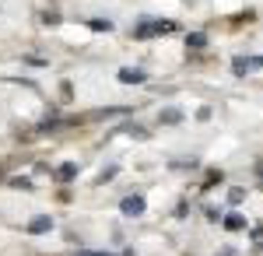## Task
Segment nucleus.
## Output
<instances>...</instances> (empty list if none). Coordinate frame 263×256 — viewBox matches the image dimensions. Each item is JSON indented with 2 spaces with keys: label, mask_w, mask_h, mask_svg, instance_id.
<instances>
[{
  "label": "nucleus",
  "mask_w": 263,
  "mask_h": 256,
  "mask_svg": "<svg viewBox=\"0 0 263 256\" xmlns=\"http://www.w3.org/2000/svg\"><path fill=\"white\" fill-rule=\"evenodd\" d=\"M57 176H60L63 182H67V179H74V176H78V165H74V161H67V165H60V169H57Z\"/></svg>",
  "instance_id": "7"
},
{
  "label": "nucleus",
  "mask_w": 263,
  "mask_h": 256,
  "mask_svg": "<svg viewBox=\"0 0 263 256\" xmlns=\"http://www.w3.org/2000/svg\"><path fill=\"white\" fill-rule=\"evenodd\" d=\"M120 81L123 84H141V81H147V74H144V70H134V67H123Z\"/></svg>",
  "instance_id": "3"
},
{
  "label": "nucleus",
  "mask_w": 263,
  "mask_h": 256,
  "mask_svg": "<svg viewBox=\"0 0 263 256\" xmlns=\"http://www.w3.org/2000/svg\"><path fill=\"white\" fill-rule=\"evenodd\" d=\"M224 228H228V232H239V228H246L242 214H228V217H224Z\"/></svg>",
  "instance_id": "6"
},
{
  "label": "nucleus",
  "mask_w": 263,
  "mask_h": 256,
  "mask_svg": "<svg viewBox=\"0 0 263 256\" xmlns=\"http://www.w3.org/2000/svg\"><path fill=\"white\" fill-rule=\"evenodd\" d=\"M120 211H123L126 217H137V214H144V197H126V200L120 204Z\"/></svg>",
  "instance_id": "2"
},
{
  "label": "nucleus",
  "mask_w": 263,
  "mask_h": 256,
  "mask_svg": "<svg viewBox=\"0 0 263 256\" xmlns=\"http://www.w3.org/2000/svg\"><path fill=\"white\" fill-rule=\"evenodd\" d=\"M162 123H168V126H172V123H182V109H165Z\"/></svg>",
  "instance_id": "8"
},
{
  "label": "nucleus",
  "mask_w": 263,
  "mask_h": 256,
  "mask_svg": "<svg viewBox=\"0 0 263 256\" xmlns=\"http://www.w3.org/2000/svg\"><path fill=\"white\" fill-rule=\"evenodd\" d=\"M253 239H256V242L263 246V228H256V232H253Z\"/></svg>",
  "instance_id": "11"
},
{
  "label": "nucleus",
  "mask_w": 263,
  "mask_h": 256,
  "mask_svg": "<svg viewBox=\"0 0 263 256\" xmlns=\"http://www.w3.org/2000/svg\"><path fill=\"white\" fill-rule=\"evenodd\" d=\"M168 32H176V21H144L137 25V39H151V35H168Z\"/></svg>",
  "instance_id": "1"
},
{
  "label": "nucleus",
  "mask_w": 263,
  "mask_h": 256,
  "mask_svg": "<svg viewBox=\"0 0 263 256\" xmlns=\"http://www.w3.org/2000/svg\"><path fill=\"white\" fill-rule=\"evenodd\" d=\"M256 67H263V57H256Z\"/></svg>",
  "instance_id": "12"
},
{
  "label": "nucleus",
  "mask_w": 263,
  "mask_h": 256,
  "mask_svg": "<svg viewBox=\"0 0 263 256\" xmlns=\"http://www.w3.org/2000/svg\"><path fill=\"white\" fill-rule=\"evenodd\" d=\"M186 46H193V49H203V46H207V39H203L200 32H193V35H186Z\"/></svg>",
  "instance_id": "9"
},
{
  "label": "nucleus",
  "mask_w": 263,
  "mask_h": 256,
  "mask_svg": "<svg viewBox=\"0 0 263 256\" xmlns=\"http://www.w3.org/2000/svg\"><path fill=\"white\" fill-rule=\"evenodd\" d=\"M253 67H256V60H249V57H239L235 63H232V70H235V74H249Z\"/></svg>",
  "instance_id": "5"
},
{
  "label": "nucleus",
  "mask_w": 263,
  "mask_h": 256,
  "mask_svg": "<svg viewBox=\"0 0 263 256\" xmlns=\"http://www.w3.org/2000/svg\"><path fill=\"white\" fill-rule=\"evenodd\" d=\"M49 228H53V221H49L46 214H39V217L28 221V232H32V235H42V232H49Z\"/></svg>",
  "instance_id": "4"
},
{
  "label": "nucleus",
  "mask_w": 263,
  "mask_h": 256,
  "mask_svg": "<svg viewBox=\"0 0 263 256\" xmlns=\"http://www.w3.org/2000/svg\"><path fill=\"white\" fill-rule=\"evenodd\" d=\"M91 28H95V32H109L112 25H109V21H91Z\"/></svg>",
  "instance_id": "10"
}]
</instances>
